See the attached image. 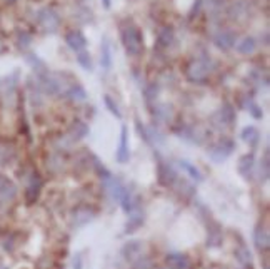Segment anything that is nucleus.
Segmentation results:
<instances>
[{
	"mask_svg": "<svg viewBox=\"0 0 270 269\" xmlns=\"http://www.w3.org/2000/svg\"><path fill=\"white\" fill-rule=\"evenodd\" d=\"M158 96V84H148L147 87H145V91H144V97H145V101H147L148 104L150 102H155V99H157Z\"/></svg>",
	"mask_w": 270,
	"mask_h": 269,
	"instance_id": "473e14b6",
	"label": "nucleus"
},
{
	"mask_svg": "<svg viewBox=\"0 0 270 269\" xmlns=\"http://www.w3.org/2000/svg\"><path fill=\"white\" fill-rule=\"evenodd\" d=\"M40 191H42V181H40L37 174H32V177H30V181L27 184V189H25V201H27L28 206L37 202Z\"/></svg>",
	"mask_w": 270,
	"mask_h": 269,
	"instance_id": "f8f14e48",
	"label": "nucleus"
},
{
	"mask_svg": "<svg viewBox=\"0 0 270 269\" xmlns=\"http://www.w3.org/2000/svg\"><path fill=\"white\" fill-rule=\"evenodd\" d=\"M102 6H104V9H107L108 11V9L112 7V0H102Z\"/></svg>",
	"mask_w": 270,
	"mask_h": 269,
	"instance_id": "58836bf2",
	"label": "nucleus"
},
{
	"mask_svg": "<svg viewBox=\"0 0 270 269\" xmlns=\"http://www.w3.org/2000/svg\"><path fill=\"white\" fill-rule=\"evenodd\" d=\"M235 42H237L235 34L230 32V31H220V32H217V36L214 37L215 47L220 49V51H224V52L230 51V49L235 46Z\"/></svg>",
	"mask_w": 270,
	"mask_h": 269,
	"instance_id": "4468645a",
	"label": "nucleus"
},
{
	"mask_svg": "<svg viewBox=\"0 0 270 269\" xmlns=\"http://www.w3.org/2000/svg\"><path fill=\"white\" fill-rule=\"evenodd\" d=\"M127 216H128V219H127V222H125V232L127 234L135 232L145 221V214L142 211V207H140V204L138 206H135Z\"/></svg>",
	"mask_w": 270,
	"mask_h": 269,
	"instance_id": "9b49d317",
	"label": "nucleus"
},
{
	"mask_svg": "<svg viewBox=\"0 0 270 269\" xmlns=\"http://www.w3.org/2000/svg\"><path fill=\"white\" fill-rule=\"evenodd\" d=\"M92 166H94V169H95V172H97V176L102 177L104 181H105V179H108V177H112V172H110L108 169L105 167L97 157H92Z\"/></svg>",
	"mask_w": 270,
	"mask_h": 269,
	"instance_id": "7c9ffc66",
	"label": "nucleus"
},
{
	"mask_svg": "<svg viewBox=\"0 0 270 269\" xmlns=\"http://www.w3.org/2000/svg\"><path fill=\"white\" fill-rule=\"evenodd\" d=\"M177 179H178L177 171H175L170 164H165L164 161L158 162V166H157V181H158L160 186L174 187V184H175Z\"/></svg>",
	"mask_w": 270,
	"mask_h": 269,
	"instance_id": "6e6552de",
	"label": "nucleus"
},
{
	"mask_svg": "<svg viewBox=\"0 0 270 269\" xmlns=\"http://www.w3.org/2000/svg\"><path fill=\"white\" fill-rule=\"evenodd\" d=\"M175 39V34H174V29L172 27H162L157 36V44L160 47H170L172 46Z\"/></svg>",
	"mask_w": 270,
	"mask_h": 269,
	"instance_id": "b1692460",
	"label": "nucleus"
},
{
	"mask_svg": "<svg viewBox=\"0 0 270 269\" xmlns=\"http://www.w3.org/2000/svg\"><path fill=\"white\" fill-rule=\"evenodd\" d=\"M235 51H237L238 54H242V56H250V54H254L255 51H257V42H255L254 37H244L240 39V41L235 44Z\"/></svg>",
	"mask_w": 270,
	"mask_h": 269,
	"instance_id": "6ab92c4d",
	"label": "nucleus"
},
{
	"mask_svg": "<svg viewBox=\"0 0 270 269\" xmlns=\"http://www.w3.org/2000/svg\"><path fill=\"white\" fill-rule=\"evenodd\" d=\"M154 116L158 121H168V119H172V107L167 104H157V106H154Z\"/></svg>",
	"mask_w": 270,
	"mask_h": 269,
	"instance_id": "cd10ccee",
	"label": "nucleus"
},
{
	"mask_svg": "<svg viewBox=\"0 0 270 269\" xmlns=\"http://www.w3.org/2000/svg\"><path fill=\"white\" fill-rule=\"evenodd\" d=\"M65 42H67V46L72 49L74 52H82V51H85V47H87V39H85V36L80 31L67 32Z\"/></svg>",
	"mask_w": 270,
	"mask_h": 269,
	"instance_id": "2eb2a0df",
	"label": "nucleus"
},
{
	"mask_svg": "<svg viewBox=\"0 0 270 269\" xmlns=\"http://www.w3.org/2000/svg\"><path fill=\"white\" fill-rule=\"evenodd\" d=\"M247 111L252 114V117L254 119H262L264 117V111L260 109V106L258 104H255V102H252V101H248V104H247Z\"/></svg>",
	"mask_w": 270,
	"mask_h": 269,
	"instance_id": "f704fd0d",
	"label": "nucleus"
},
{
	"mask_svg": "<svg viewBox=\"0 0 270 269\" xmlns=\"http://www.w3.org/2000/svg\"><path fill=\"white\" fill-rule=\"evenodd\" d=\"M134 267L135 269H152L154 262H152V259L147 256H140L134 261Z\"/></svg>",
	"mask_w": 270,
	"mask_h": 269,
	"instance_id": "72a5a7b5",
	"label": "nucleus"
},
{
	"mask_svg": "<svg viewBox=\"0 0 270 269\" xmlns=\"http://www.w3.org/2000/svg\"><path fill=\"white\" fill-rule=\"evenodd\" d=\"M72 269H84V256H82V252H75L74 254Z\"/></svg>",
	"mask_w": 270,
	"mask_h": 269,
	"instance_id": "e433bc0d",
	"label": "nucleus"
},
{
	"mask_svg": "<svg viewBox=\"0 0 270 269\" xmlns=\"http://www.w3.org/2000/svg\"><path fill=\"white\" fill-rule=\"evenodd\" d=\"M104 104H105V107H107V111L110 114H114L117 119H122V112H120V109H118V104L115 102V99L112 96L105 94V96H104Z\"/></svg>",
	"mask_w": 270,
	"mask_h": 269,
	"instance_id": "c756f323",
	"label": "nucleus"
},
{
	"mask_svg": "<svg viewBox=\"0 0 270 269\" xmlns=\"http://www.w3.org/2000/svg\"><path fill=\"white\" fill-rule=\"evenodd\" d=\"M0 269H7V267H0Z\"/></svg>",
	"mask_w": 270,
	"mask_h": 269,
	"instance_id": "79ce46f5",
	"label": "nucleus"
},
{
	"mask_svg": "<svg viewBox=\"0 0 270 269\" xmlns=\"http://www.w3.org/2000/svg\"><path fill=\"white\" fill-rule=\"evenodd\" d=\"M5 2H7V4H15L17 0H5Z\"/></svg>",
	"mask_w": 270,
	"mask_h": 269,
	"instance_id": "a19ab883",
	"label": "nucleus"
},
{
	"mask_svg": "<svg viewBox=\"0 0 270 269\" xmlns=\"http://www.w3.org/2000/svg\"><path fill=\"white\" fill-rule=\"evenodd\" d=\"M90 134V129L85 122L82 121H75L72 126L68 129V139L72 142H78V141H84Z\"/></svg>",
	"mask_w": 270,
	"mask_h": 269,
	"instance_id": "f3484780",
	"label": "nucleus"
},
{
	"mask_svg": "<svg viewBox=\"0 0 270 269\" xmlns=\"http://www.w3.org/2000/svg\"><path fill=\"white\" fill-rule=\"evenodd\" d=\"M37 21L47 32H55L60 27V16L52 7H44L37 12Z\"/></svg>",
	"mask_w": 270,
	"mask_h": 269,
	"instance_id": "39448f33",
	"label": "nucleus"
},
{
	"mask_svg": "<svg viewBox=\"0 0 270 269\" xmlns=\"http://www.w3.org/2000/svg\"><path fill=\"white\" fill-rule=\"evenodd\" d=\"M228 16H230V19H234V21H238V19H242L244 16H247V6H245L244 0H240V2H235V4L230 6Z\"/></svg>",
	"mask_w": 270,
	"mask_h": 269,
	"instance_id": "393cba45",
	"label": "nucleus"
},
{
	"mask_svg": "<svg viewBox=\"0 0 270 269\" xmlns=\"http://www.w3.org/2000/svg\"><path fill=\"white\" fill-rule=\"evenodd\" d=\"M254 242L258 251H267L268 249L270 236H268V231L264 226H257L254 229Z\"/></svg>",
	"mask_w": 270,
	"mask_h": 269,
	"instance_id": "a211bd4d",
	"label": "nucleus"
},
{
	"mask_svg": "<svg viewBox=\"0 0 270 269\" xmlns=\"http://www.w3.org/2000/svg\"><path fill=\"white\" fill-rule=\"evenodd\" d=\"M10 152H8V149L7 147H2L0 146V166H4V164H7L10 161Z\"/></svg>",
	"mask_w": 270,
	"mask_h": 269,
	"instance_id": "4c0bfd02",
	"label": "nucleus"
},
{
	"mask_svg": "<svg viewBox=\"0 0 270 269\" xmlns=\"http://www.w3.org/2000/svg\"><path fill=\"white\" fill-rule=\"evenodd\" d=\"M177 166L182 172H185L187 176L192 179V181L195 182H204V174L202 171L195 166V164H192L190 161H187V159H180V161H177Z\"/></svg>",
	"mask_w": 270,
	"mask_h": 269,
	"instance_id": "dca6fc26",
	"label": "nucleus"
},
{
	"mask_svg": "<svg viewBox=\"0 0 270 269\" xmlns=\"http://www.w3.org/2000/svg\"><path fill=\"white\" fill-rule=\"evenodd\" d=\"M100 64H102L105 71L112 69V49H110V44L107 39H104L102 47H100Z\"/></svg>",
	"mask_w": 270,
	"mask_h": 269,
	"instance_id": "4be33fe9",
	"label": "nucleus"
},
{
	"mask_svg": "<svg viewBox=\"0 0 270 269\" xmlns=\"http://www.w3.org/2000/svg\"><path fill=\"white\" fill-rule=\"evenodd\" d=\"M122 42L127 54L130 56H140L144 51V37L137 27L128 26L122 31Z\"/></svg>",
	"mask_w": 270,
	"mask_h": 269,
	"instance_id": "f257e3e1",
	"label": "nucleus"
},
{
	"mask_svg": "<svg viewBox=\"0 0 270 269\" xmlns=\"http://www.w3.org/2000/svg\"><path fill=\"white\" fill-rule=\"evenodd\" d=\"M258 181L260 182H265L270 176V159H268V151H265V156L264 159L260 161L258 164Z\"/></svg>",
	"mask_w": 270,
	"mask_h": 269,
	"instance_id": "bb28decb",
	"label": "nucleus"
},
{
	"mask_svg": "<svg viewBox=\"0 0 270 269\" xmlns=\"http://www.w3.org/2000/svg\"><path fill=\"white\" fill-rule=\"evenodd\" d=\"M4 51V42H2V39H0V52Z\"/></svg>",
	"mask_w": 270,
	"mask_h": 269,
	"instance_id": "ea45409f",
	"label": "nucleus"
},
{
	"mask_svg": "<svg viewBox=\"0 0 270 269\" xmlns=\"http://www.w3.org/2000/svg\"><path fill=\"white\" fill-rule=\"evenodd\" d=\"M25 62H27L28 66L34 69L37 76L48 72V71H47V64H45L38 56H35V54H27V56H25Z\"/></svg>",
	"mask_w": 270,
	"mask_h": 269,
	"instance_id": "5701e85b",
	"label": "nucleus"
},
{
	"mask_svg": "<svg viewBox=\"0 0 270 269\" xmlns=\"http://www.w3.org/2000/svg\"><path fill=\"white\" fill-rule=\"evenodd\" d=\"M235 259L242 264V266H250L252 264V252L248 251V247L247 246H240L235 249Z\"/></svg>",
	"mask_w": 270,
	"mask_h": 269,
	"instance_id": "a878e982",
	"label": "nucleus"
},
{
	"mask_svg": "<svg viewBox=\"0 0 270 269\" xmlns=\"http://www.w3.org/2000/svg\"><path fill=\"white\" fill-rule=\"evenodd\" d=\"M64 94L74 102H84L85 99H87V96H88L87 91H85L80 84H72L70 87H67V91H65Z\"/></svg>",
	"mask_w": 270,
	"mask_h": 269,
	"instance_id": "412c9836",
	"label": "nucleus"
},
{
	"mask_svg": "<svg viewBox=\"0 0 270 269\" xmlns=\"http://www.w3.org/2000/svg\"><path fill=\"white\" fill-rule=\"evenodd\" d=\"M240 139L244 142H247L248 146H257L260 141V132L255 126H245L242 131H240Z\"/></svg>",
	"mask_w": 270,
	"mask_h": 269,
	"instance_id": "aec40b11",
	"label": "nucleus"
},
{
	"mask_svg": "<svg viewBox=\"0 0 270 269\" xmlns=\"http://www.w3.org/2000/svg\"><path fill=\"white\" fill-rule=\"evenodd\" d=\"M212 67L214 64L210 59H195L187 67V79L194 84L204 82L210 76V72H212Z\"/></svg>",
	"mask_w": 270,
	"mask_h": 269,
	"instance_id": "7ed1b4c3",
	"label": "nucleus"
},
{
	"mask_svg": "<svg viewBox=\"0 0 270 269\" xmlns=\"http://www.w3.org/2000/svg\"><path fill=\"white\" fill-rule=\"evenodd\" d=\"M235 121H237V114H235V109L230 102H224L222 107L212 116V124L217 129H227L234 126Z\"/></svg>",
	"mask_w": 270,
	"mask_h": 269,
	"instance_id": "20e7f679",
	"label": "nucleus"
},
{
	"mask_svg": "<svg viewBox=\"0 0 270 269\" xmlns=\"http://www.w3.org/2000/svg\"><path fill=\"white\" fill-rule=\"evenodd\" d=\"M135 127H137V132L140 134V137H142L147 144H150V141H148V134H147V127L142 126V122H140L138 119H135Z\"/></svg>",
	"mask_w": 270,
	"mask_h": 269,
	"instance_id": "c9c22d12",
	"label": "nucleus"
},
{
	"mask_svg": "<svg viewBox=\"0 0 270 269\" xmlns=\"http://www.w3.org/2000/svg\"><path fill=\"white\" fill-rule=\"evenodd\" d=\"M115 161L118 164H127L130 161V144H128V129L122 126L118 137V147L115 151Z\"/></svg>",
	"mask_w": 270,
	"mask_h": 269,
	"instance_id": "0eeeda50",
	"label": "nucleus"
},
{
	"mask_svg": "<svg viewBox=\"0 0 270 269\" xmlns=\"http://www.w3.org/2000/svg\"><path fill=\"white\" fill-rule=\"evenodd\" d=\"M144 247H145L144 241H140V239H130V241H127L120 247V256H122L125 261L134 262L135 259L142 256Z\"/></svg>",
	"mask_w": 270,
	"mask_h": 269,
	"instance_id": "1a4fd4ad",
	"label": "nucleus"
},
{
	"mask_svg": "<svg viewBox=\"0 0 270 269\" xmlns=\"http://www.w3.org/2000/svg\"><path fill=\"white\" fill-rule=\"evenodd\" d=\"M15 41H17L15 44H17V47L20 49V51H27V49L30 47V44H32V36L27 32H18Z\"/></svg>",
	"mask_w": 270,
	"mask_h": 269,
	"instance_id": "2f4dec72",
	"label": "nucleus"
},
{
	"mask_svg": "<svg viewBox=\"0 0 270 269\" xmlns=\"http://www.w3.org/2000/svg\"><path fill=\"white\" fill-rule=\"evenodd\" d=\"M234 152H235V142L232 141V139L224 137L208 149L207 156L214 164H222V162L227 161Z\"/></svg>",
	"mask_w": 270,
	"mask_h": 269,
	"instance_id": "f03ea898",
	"label": "nucleus"
},
{
	"mask_svg": "<svg viewBox=\"0 0 270 269\" xmlns=\"http://www.w3.org/2000/svg\"><path fill=\"white\" fill-rule=\"evenodd\" d=\"M168 269H192V261L182 252H170L165 257Z\"/></svg>",
	"mask_w": 270,
	"mask_h": 269,
	"instance_id": "ddd939ff",
	"label": "nucleus"
},
{
	"mask_svg": "<svg viewBox=\"0 0 270 269\" xmlns=\"http://www.w3.org/2000/svg\"><path fill=\"white\" fill-rule=\"evenodd\" d=\"M255 171V156L254 154H244V156L238 157L237 161V172L242 176L244 179H252Z\"/></svg>",
	"mask_w": 270,
	"mask_h": 269,
	"instance_id": "9d476101",
	"label": "nucleus"
},
{
	"mask_svg": "<svg viewBox=\"0 0 270 269\" xmlns=\"http://www.w3.org/2000/svg\"><path fill=\"white\" fill-rule=\"evenodd\" d=\"M77 62L80 64V67L87 72H92L94 71V62H92V57H90L88 52H77Z\"/></svg>",
	"mask_w": 270,
	"mask_h": 269,
	"instance_id": "c85d7f7f",
	"label": "nucleus"
},
{
	"mask_svg": "<svg viewBox=\"0 0 270 269\" xmlns=\"http://www.w3.org/2000/svg\"><path fill=\"white\" fill-rule=\"evenodd\" d=\"M97 217V214L92 207H87V206H80L77 209H74L72 211V216H70V226L78 229V227H84L87 226L94 221V219Z\"/></svg>",
	"mask_w": 270,
	"mask_h": 269,
	"instance_id": "423d86ee",
	"label": "nucleus"
}]
</instances>
